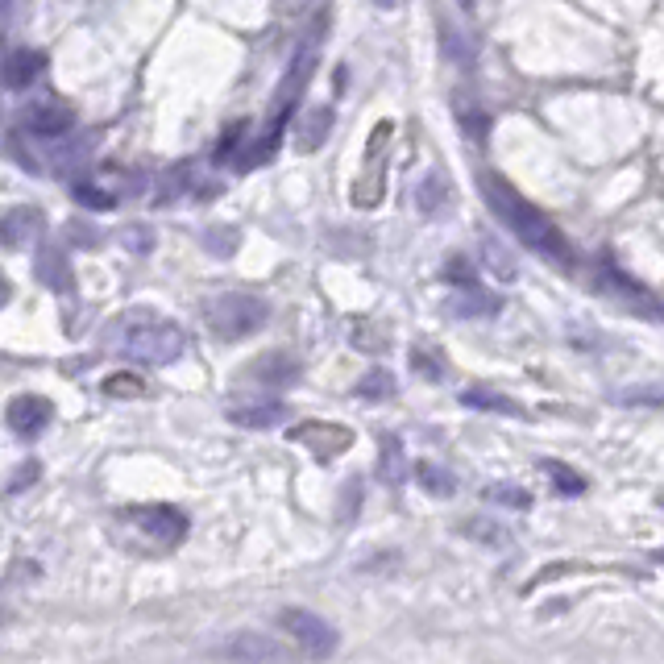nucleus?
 <instances>
[{"mask_svg": "<svg viewBox=\"0 0 664 664\" xmlns=\"http://www.w3.org/2000/svg\"><path fill=\"white\" fill-rule=\"evenodd\" d=\"M411 370H415V374H420V378H432V382H440V378H445V362H440V357H436V353L428 357V353H424L420 345H415V349H411Z\"/></svg>", "mask_w": 664, "mask_h": 664, "instance_id": "nucleus-26", "label": "nucleus"}, {"mask_svg": "<svg viewBox=\"0 0 664 664\" xmlns=\"http://www.w3.org/2000/svg\"><path fill=\"white\" fill-rule=\"evenodd\" d=\"M395 391V378H391V370H370L362 382H357V395H362L366 403H374V399H386Z\"/></svg>", "mask_w": 664, "mask_h": 664, "instance_id": "nucleus-22", "label": "nucleus"}, {"mask_svg": "<svg viewBox=\"0 0 664 664\" xmlns=\"http://www.w3.org/2000/svg\"><path fill=\"white\" fill-rule=\"evenodd\" d=\"M21 125L30 129L34 137H63V133L75 125V113H71L67 104H59V100H42V104H34V108H25Z\"/></svg>", "mask_w": 664, "mask_h": 664, "instance_id": "nucleus-8", "label": "nucleus"}, {"mask_svg": "<svg viewBox=\"0 0 664 664\" xmlns=\"http://www.w3.org/2000/svg\"><path fill=\"white\" fill-rule=\"evenodd\" d=\"M332 133V104H312L303 108L295 121V150L299 154H316L324 146V137Z\"/></svg>", "mask_w": 664, "mask_h": 664, "instance_id": "nucleus-10", "label": "nucleus"}, {"mask_svg": "<svg viewBox=\"0 0 664 664\" xmlns=\"http://www.w3.org/2000/svg\"><path fill=\"white\" fill-rule=\"evenodd\" d=\"M652 561H660V565H664V548H656V552H652Z\"/></svg>", "mask_w": 664, "mask_h": 664, "instance_id": "nucleus-31", "label": "nucleus"}, {"mask_svg": "<svg viewBox=\"0 0 664 664\" xmlns=\"http://www.w3.org/2000/svg\"><path fill=\"white\" fill-rule=\"evenodd\" d=\"M395 461H403V449L395 445V436H386L382 440V474H386V482H395V474H399Z\"/></svg>", "mask_w": 664, "mask_h": 664, "instance_id": "nucleus-27", "label": "nucleus"}, {"mask_svg": "<svg viewBox=\"0 0 664 664\" xmlns=\"http://www.w3.org/2000/svg\"><path fill=\"white\" fill-rule=\"evenodd\" d=\"M623 407H664V386H631L615 395Z\"/></svg>", "mask_w": 664, "mask_h": 664, "instance_id": "nucleus-24", "label": "nucleus"}, {"mask_svg": "<svg viewBox=\"0 0 664 664\" xmlns=\"http://www.w3.org/2000/svg\"><path fill=\"white\" fill-rule=\"evenodd\" d=\"M42 67H46V54H42V50H34V46L9 50V59H5V83L17 92V88H25V83H34V79L42 75Z\"/></svg>", "mask_w": 664, "mask_h": 664, "instance_id": "nucleus-12", "label": "nucleus"}, {"mask_svg": "<svg viewBox=\"0 0 664 664\" xmlns=\"http://www.w3.org/2000/svg\"><path fill=\"white\" fill-rule=\"evenodd\" d=\"M461 403L465 407H474V411H498V415H511V420H523V411L515 399H507V395H498V391H486V386H465L461 391Z\"/></svg>", "mask_w": 664, "mask_h": 664, "instance_id": "nucleus-13", "label": "nucleus"}, {"mask_svg": "<svg viewBox=\"0 0 664 664\" xmlns=\"http://www.w3.org/2000/svg\"><path fill=\"white\" fill-rule=\"evenodd\" d=\"M449 279H453V283H465V287H474V283H478V279H474V266L461 262V258L449 262Z\"/></svg>", "mask_w": 664, "mask_h": 664, "instance_id": "nucleus-29", "label": "nucleus"}, {"mask_svg": "<svg viewBox=\"0 0 664 664\" xmlns=\"http://www.w3.org/2000/svg\"><path fill=\"white\" fill-rule=\"evenodd\" d=\"M100 391H104L108 399H137V395H146V382L137 378L133 370H125V374L104 378V386H100Z\"/></svg>", "mask_w": 664, "mask_h": 664, "instance_id": "nucleus-18", "label": "nucleus"}, {"mask_svg": "<svg viewBox=\"0 0 664 664\" xmlns=\"http://www.w3.org/2000/svg\"><path fill=\"white\" fill-rule=\"evenodd\" d=\"M279 627L287 635H295V640L316 656H328L332 648H337V627H332L328 619H320L316 611H299V606H291V611L279 615Z\"/></svg>", "mask_w": 664, "mask_h": 664, "instance_id": "nucleus-5", "label": "nucleus"}, {"mask_svg": "<svg viewBox=\"0 0 664 664\" xmlns=\"http://www.w3.org/2000/svg\"><path fill=\"white\" fill-rule=\"evenodd\" d=\"M374 5H378V9H395V5H399V0H374Z\"/></svg>", "mask_w": 664, "mask_h": 664, "instance_id": "nucleus-30", "label": "nucleus"}, {"mask_svg": "<svg viewBox=\"0 0 664 664\" xmlns=\"http://www.w3.org/2000/svg\"><path fill=\"white\" fill-rule=\"evenodd\" d=\"M482 191H486V200H490V212H494V216H503L507 225L519 233L523 245H532L536 254H544V258H552V262H561V266L573 262V254H569V245H565L561 229L552 225V220H548L540 208H532L528 200H523L511 183L486 175V179H482Z\"/></svg>", "mask_w": 664, "mask_h": 664, "instance_id": "nucleus-1", "label": "nucleus"}, {"mask_svg": "<svg viewBox=\"0 0 664 664\" xmlns=\"http://www.w3.org/2000/svg\"><path fill=\"white\" fill-rule=\"evenodd\" d=\"M71 196H75L83 208H92V212H113V208H117V196H113V191L92 187V183H75V187H71Z\"/></svg>", "mask_w": 664, "mask_h": 664, "instance_id": "nucleus-19", "label": "nucleus"}, {"mask_svg": "<svg viewBox=\"0 0 664 664\" xmlns=\"http://www.w3.org/2000/svg\"><path fill=\"white\" fill-rule=\"evenodd\" d=\"M415 482H420L428 494H453L457 490V482H453V474H445L440 465H415Z\"/></svg>", "mask_w": 664, "mask_h": 664, "instance_id": "nucleus-21", "label": "nucleus"}, {"mask_svg": "<svg viewBox=\"0 0 664 664\" xmlns=\"http://www.w3.org/2000/svg\"><path fill=\"white\" fill-rule=\"evenodd\" d=\"M125 519L137 523L142 536H150L158 548H175L187 536V515L175 511V507H166V503H158V507H133V511H125Z\"/></svg>", "mask_w": 664, "mask_h": 664, "instance_id": "nucleus-4", "label": "nucleus"}, {"mask_svg": "<svg viewBox=\"0 0 664 664\" xmlns=\"http://www.w3.org/2000/svg\"><path fill=\"white\" fill-rule=\"evenodd\" d=\"M291 440H295V445H308L320 461H328V457H337V453H345V449L353 445V432H349L345 424L303 420V424H295V428H291Z\"/></svg>", "mask_w": 664, "mask_h": 664, "instance_id": "nucleus-6", "label": "nucleus"}, {"mask_svg": "<svg viewBox=\"0 0 664 664\" xmlns=\"http://www.w3.org/2000/svg\"><path fill=\"white\" fill-rule=\"evenodd\" d=\"M548 469V478H552V486H557L561 494H586V478H577L569 465H557V461H548L544 465Z\"/></svg>", "mask_w": 664, "mask_h": 664, "instance_id": "nucleus-25", "label": "nucleus"}, {"mask_svg": "<svg viewBox=\"0 0 664 664\" xmlns=\"http://www.w3.org/2000/svg\"><path fill=\"white\" fill-rule=\"evenodd\" d=\"M225 415L237 428H274L287 420V407L279 399H241V403H229Z\"/></svg>", "mask_w": 664, "mask_h": 664, "instance_id": "nucleus-9", "label": "nucleus"}, {"mask_svg": "<svg viewBox=\"0 0 664 664\" xmlns=\"http://www.w3.org/2000/svg\"><path fill=\"white\" fill-rule=\"evenodd\" d=\"M415 204H420L424 216H445V204H449V187L440 175H428L420 187H415Z\"/></svg>", "mask_w": 664, "mask_h": 664, "instance_id": "nucleus-16", "label": "nucleus"}, {"mask_svg": "<svg viewBox=\"0 0 664 664\" xmlns=\"http://www.w3.org/2000/svg\"><path fill=\"white\" fill-rule=\"evenodd\" d=\"M117 337H121L117 353L125 357V362H137V366H171V362H179L183 349H187V337H183L179 324L146 316V312L129 316Z\"/></svg>", "mask_w": 664, "mask_h": 664, "instance_id": "nucleus-2", "label": "nucleus"}, {"mask_svg": "<svg viewBox=\"0 0 664 664\" xmlns=\"http://www.w3.org/2000/svg\"><path fill=\"white\" fill-rule=\"evenodd\" d=\"M498 308H503V299L482 291L478 283L474 287H465L457 299H453V312L465 316V320H486V316H498Z\"/></svg>", "mask_w": 664, "mask_h": 664, "instance_id": "nucleus-14", "label": "nucleus"}, {"mask_svg": "<svg viewBox=\"0 0 664 664\" xmlns=\"http://www.w3.org/2000/svg\"><path fill=\"white\" fill-rule=\"evenodd\" d=\"M258 370V378L262 382H274V386H287V382H295V362L291 357H283V353H274V357H262V362L254 366Z\"/></svg>", "mask_w": 664, "mask_h": 664, "instance_id": "nucleus-17", "label": "nucleus"}, {"mask_svg": "<svg viewBox=\"0 0 664 664\" xmlns=\"http://www.w3.org/2000/svg\"><path fill=\"white\" fill-rule=\"evenodd\" d=\"M216 656L220 660H287V652L274 640H266V635H233Z\"/></svg>", "mask_w": 664, "mask_h": 664, "instance_id": "nucleus-11", "label": "nucleus"}, {"mask_svg": "<svg viewBox=\"0 0 664 664\" xmlns=\"http://www.w3.org/2000/svg\"><path fill=\"white\" fill-rule=\"evenodd\" d=\"M38 474H42V465L38 461H25L21 465V474L9 482V494H17V490H25V486H30V482H38Z\"/></svg>", "mask_w": 664, "mask_h": 664, "instance_id": "nucleus-28", "label": "nucleus"}, {"mask_svg": "<svg viewBox=\"0 0 664 664\" xmlns=\"http://www.w3.org/2000/svg\"><path fill=\"white\" fill-rule=\"evenodd\" d=\"M266 303L262 299H254V295H216L212 303H208V312H204V320H208V328H212V337H220V341H241V337H254V332L266 324Z\"/></svg>", "mask_w": 664, "mask_h": 664, "instance_id": "nucleus-3", "label": "nucleus"}, {"mask_svg": "<svg viewBox=\"0 0 664 664\" xmlns=\"http://www.w3.org/2000/svg\"><path fill=\"white\" fill-rule=\"evenodd\" d=\"M42 212L38 208H13L9 216H5V225H0V233H5V245H25L30 237H38L42 233Z\"/></svg>", "mask_w": 664, "mask_h": 664, "instance_id": "nucleus-15", "label": "nucleus"}, {"mask_svg": "<svg viewBox=\"0 0 664 664\" xmlns=\"http://www.w3.org/2000/svg\"><path fill=\"white\" fill-rule=\"evenodd\" d=\"M50 415H54L50 399H42V395H17L9 403V411H5V420H9V428L17 436H38L50 424Z\"/></svg>", "mask_w": 664, "mask_h": 664, "instance_id": "nucleus-7", "label": "nucleus"}, {"mask_svg": "<svg viewBox=\"0 0 664 664\" xmlns=\"http://www.w3.org/2000/svg\"><path fill=\"white\" fill-rule=\"evenodd\" d=\"M482 258H486V266H490V274H498V279H515V262H511V254H507V249L503 245H494L490 237L482 241Z\"/></svg>", "mask_w": 664, "mask_h": 664, "instance_id": "nucleus-23", "label": "nucleus"}, {"mask_svg": "<svg viewBox=\"0 0 664 664\" xmlns=\"http://www.w3.org/2000/svg\"><path fill=\"white\" fill-rule=\"evenodd\" d=\"M486 498H490V503H498V507H511V511H528L532 507V494L523 490V486H511V482L490 486Z\"/></svg>", "mask_w": 664, "mask_h": 664, "instance_id": "nucleus-20", "label": "nucleus"}]
</instances>
